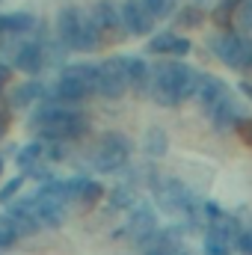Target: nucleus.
<instances>
[{
    "label": "nucleus",
    "instance_id": "423d86ee",
    "mask_svg": "<svg viewBox=\"0 0 252 255\" xmlns=\"http://www.w3.org/2000/svg\"><path fill=\"white\" fill-rule=\"evenodd\" d=\"M127 232L136 238V241H145L154 235V214L148 208H136L130 214V223H127Z\"/></svg>",
    "mask_w": 252,
    "mask_h": 255
},
{
    "label": "nucleus",
    "instance_id": "ddd939ff",
    "mask_svg": "<svg viewBox=\"0 0 252 255\" xmlns=\"http://www.w3.org/2000/svg\"><path fill=\"white\" fill-rule=\"evenodd\" d=\"M15 238H18V226H15V220H12V217H0V250L12 247Z\"/></svg>",
    "mask_w": 252,
    "mask_h": 255
},
{
    "label": "nucleus",
    "instance_id": "1a4fd4ad",
    "mask_svg": "<svg viewBox=\"0 0 252 255\" xmlns=\"http://www.w3.org/2000/svg\"><path fill=\"white\" fill-rule=\"evenodd\" d=\"M15 65H18L21 71H30V74H33V71L42 65V54H39V48H36V45H27V48H21V54H18Z\"/></svg>",
    "mask_w": 252,
    "mask_h": 255
},
{
    "label": "nucleus",
    "instance_id": "39448f33",
    "mask_svg": "<svg viewBox=\"0 0 252 255\" xmlns=\"http://www.w3.org/2000/svg\"><path fill=\"white\" fill-rule=\"evenodd\" d=\"M142 255H181V244L169 232H154L142 241Z\"/></svg>",
    "mask_w": 252,
    "mask_h": 255
},
{
    "label": "nucleus",
    "instance_id": "f8f14e48",
    "mask_svg": "<svg viewBox=\"0 0 252 255\" xmlns=\"http://www.w3.org/2000/svg\"><path fill=\"white\" fill-rule=\"evenodd\" d=\"M175 45H178V39H175L172 33H160L157 39H151V45H148V51H151V54H169V57H172V51H175Z\"/></svg>",
    "mask_w": 252,
    "mask_h": 255
},
{
    "label": "nucleus",
    "instance_id": "f3484780",
    "mask_svg": "<svg viewBox=\"0 0 252 255\" xmlns=\"http://www.w3.org/2000/svg\"><path fill=\"white\" fill-rule=\"evenodd\" d=\"M235 247L241 250V255H252V229H244L235 241Z\"/></svg>",
    "mask_w": 252,
    "mask_h": 255
},
{
    "label": "nucleus",
    "instance_id": "20e7f679",
    "mask_svg": "<svg viewBox=\"0 0 252 255\" xmlns=\"http://www.w3.org/2000/svg\"><path fill=\"white\" fill-rule=\"evenodd\" d=\"M125 157H127L125 139H119V136H104V142H101V148H98L95 163H98V169H116Z\"/></svg>",
    "mask_w": 252,
    "mask_h": 255
},
{
    "label": "nucleus",
    "instance_id": "b1692460",
    "mask_svg": "<svg viewBox=\"0 0 252 255\" xmlns=\"http://www.w3.org/2000/svg\"><path fill=\"white\" fill-rule=\"evenodd\" d=\"M244 92H247V95H250V98H252V86H250V83H247V86H244Z\"/></svg>",
    "mask_w": 252,
    "mask_h": 255
},
{
    "label": "nucleus",
    "instance_id": "0eeeda50",
    "mask_svg": "<svg viewBox=\"0 0 252 255\" xmlns=\"http://www.w3.org/2000/svg\"><path fill=\"white\" fill-rule=\"evenodd\" d=\"M208 113H211V119L217 122L220 128H226V125H235V122H241V107L226 95L223 101H217L214 107H208Z\"/></svg>",
    "mask_w": 252,
    "mask_h": 255
},
{
    "label": "nucleus",
    "instance_id": "a211bd4d",
    "mask_svg": "<svg viewBox=\"0 0 252 255\" xmlns=\"http://www.w3.org/2000/svg\"><path fill=\"white\" fill-rule=\"evenodd\" d=\"M21 181H24V178H15V181H9V184L0 190V202H12V196L21 190Z\"/></svg>",
    "mask_w": 252,
    "mask_h": 255
},
{
    "label": "nucleus",
    "instance_id": "f257e3e1",
    "mask_svg": "<svg viewBox=\"0 0 252 255\" xmlns=\"http://www.w3.org/2000/svg\"><path fill=\"white\" fill-rule=\"evenodd\" d=\"M211 48L232 68H247L252 63V45L241 36H217V39H211Z\"/></svg>",
    "mask_w": 252,
    "mask_h": 255
},
{
    "label": "nucleus",
    "instance_id": "5701e85b",
    "mask_svg": "<svg viewBox=\"0 0 252 255\" xmlns=\"http://www.w3.org/2000/svg\"><path fill=\"white\" fill-rule=\"evenodd\" d=\"M9 77H12V71H9V68H6V65H0V86H3V83H6V80H9Z\"/></svg>",
    "mask_w": 252,
    "mask_h": 255
},
{
    "label": "nucleus",
    "instance_id": "6e6552de",
    "mask_svg": "<svg viewBox=\"0 0 252 255\" xmlns=\"http://www.w3.org/2000/svg\"><path fill=\"white\" fill-rule=\"evenodd\" d=\"M127 80H130V86L136 92H145L151 86V80H154V71L142 63V60L133 57V60H127Z\"/></svg>",
    "mask_w": 252,
    "mask_h": 255
},
{
    "label": "nucleus",
    "instance_id": "393cba45",
    "mask_svg": "<svg viewBox=\"0 0 252 255\" xmlns=\"http://www.w3.org/2000/svg\"><path fill=\"white\" fill-rule=\"evenodd\" d=\"M205 3H211V0H196V6H205Z\"/></svg>",
    "mask_w": 252,
    "mask_h": 255
},
{
    "label": "nucleus",
    "instance_id": "7ed1b4c3",
    "mask_svg": "<svg viewBox=\"0 0 252 255\" xmlns=\"http://www.w3.org/2000/svg\"><path fill=\"white\" fill-rule=\"evenodd\" d=\"M119 18H122V27L127 33H136V36L151 33V27H154V15L142 6V0H127L119 9Z\"/></svg>",
    "mask_w": 252,
    "mask_h": 255
},
{
    "label": "nucleus",
    "instance_id": "4468645a",
    "mask_svg": "<svg viewBox=\"0 0 252 255\" xmlns=\"http://www.w3.org/2000/svg\"><path fill=\"white\" fill-rule=\"evenodd\" d=\"M142 6L154 15V18H163L175 9V0H142Z\"/></svg>",
    "mask_w": 252,
    "mask_h": 255
},
{
    "label": "nucleus",
    "instance_id": "dca6fc26",
    "mask_svg": "<svg viewBox=\"0 0 252 255\" xmlns=\"http://www.w3.org/2000/svg\"><path fill=\"white\" fill-rule=\"evenodd\" d=\"M202 18H205V12H202V6H196V3L181 12V24H184V27H199Z\"/></svg>",
    "mask_w": 252,
    "mask_h": 255
},
{
    "label": "nucleus",
    "instance_id": "4be33fe9",
    "mask_svg": "<svg viewBox=\"0 0 252 255\" xmlns=\"http://www.w3.org/2000/svg\"><path fill=\"white\" fill-rule=\"evenodd\" d=\"M6 24H12V27H30V24H33V21H30V18H27V15H21V18H9V21H6Z\"/></svg>",
    "mask_w": 252,
    "mask_h": 255
},
{
    "label": "nucleus",
    "instance_id": "6ab92c4d",
    "mask_svg": "<svg viewBox=\"0 0 252 255\" xmlns=\"http://www.w3.org/2000/svg\"><path fill=\"white\" fill-rule=\"evenodd\" d=\"M238 136H241L247 145H252V119H241V122H238Z\"/></svg>",
    "mask_w": 252,
    "mask_h": 255
},
{
    "label": "nucleus",
    "instance_id": "9b49d317",
    "mask_svg": "<svg viewBox=\"0 0 252 255\" xmlns=\"http://www.w3.org/2000/svg\"><path fill=\"white\" fill-rule=\"evenodd\" d=\"M101 196H104L101 184H95V181H80V187H77V199H80L83 205H95Z\"/></svg>",
    "mask_w": 252,
    "mask_h": 255
},
{
    "label": "nucleus",
    "instance_id": "aec40b11",
    "mask_svg": "<svg viewBox=\"0 0 252 255\" xmlns=\"http://www.w3.org/2000/svg\"><path fill=\"white\" fill-rule=\"evenodd\" d=\"M9 119H12V110H9V104L0 98V136L6 133V128H9Z\"/></svg>",
    "mask_w": 252,
    "mask_h": 255
},
{
    "label": "nucleus",
    "instance_id": "a878e982",
    "mask_svg": "<svg viewBox=\"0 0 252 255\" xmlns=\"http://www.w3.org/2000/svg\"><path fill=\"white\" fill-rule=\"evenodd\" d=\"M0 172H3V160H0Z\"/></svg>",
    "mask_w": 252,
    "mask_h": 255
},
{
    "label": "nucleus",
    "instance_id": "412c9836",
    "mask_svg": "<svg viewBox=\"0 0 252 255\" xmlns=\"http://www.w3.org/2000/svg\"><path fill=\"white\" fill-rule=\"evenodd\" d=\"M33 157H39V145H30V148H24V154L18 157V163H21V166H27Z\"/></svg>",
    "mask_w": 252,
    "mask_h": 255
},
{
    "label": "nucleus",
    "instance_id": "2eb2a0df",
    "mask_svg": "<svg viewBox=\"0 0 252 255\" xmlns=\"http://www.w3.org/2000/svg\"><path fill=\"white\" fill-rule=\"evenodd\" d=\"M145 148H148L151 154H163V151H166V136H163V130H151L148 139H145Z\"/></svg>",
    "mask_w": 252,
    "mask_h": 255
},
{
    "label": "nucleus",
    "instance_id": "9d476101",
    "mask_svg": "<svg viewBox=\"0 0 252 255\" xmlns=\"http://www.w3.org/2000/svg\"><path fill=\"white\" fill-rule=\"evenodd\" d=\"M229 244H232V241H226L220 232L211 229V232L205 235V255H229Z\"/></svg>",
    "mask_w": 252,
    "mask_h": 255
},
{
    "label": "nucleus",
    "instance_id": "f03ea898",
    "mask_svg": "<svg viewBox=\"0 0 252 255\" xmlns=\"http://www.w3.org/2000/svg\"><path fill=\"white\" fill-rule=\"evenodd\" d=\"M127 86H130V80H127V60H110V63H104L98 68L95 89H101V95L119 98V95H125Z\"/></svg>",
    "mask_w": 252,
    "mask_h": 255
}]
</instances>
